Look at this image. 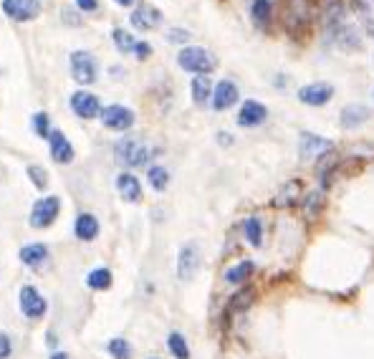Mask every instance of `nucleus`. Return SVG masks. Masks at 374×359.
<instances>
[{
  "label": "nucleus",
  "mask_w": 374,
  "mask_h": 359,
  "mask_svg": "<svg viewBox=\"0 0 374 359\" xmlns=\"http://www.w3.org/2000/svg\"><path fill=\"white\" fill-rule=\"evenodd\" d=\"M13 354V342L8 334H0V359H8Z\"/></svg>",
  "instance_id": "nucleus-37"
},
{
  "label": "nucleus",
  "mask_w": 374,
  "mask_h": 359,
  "mask_svg": "<svg viewBox=\"0 0 374 359\" xmlns=\"http://www.w3.org/2000/svg\"><path fill=\"white\" fill-rule=\"evenodd\" d=\"M134 56H137L140 61H144V58L152 56V46H149L147 41H137V43H134Z\"/></svg>",
  "instance_id": "nucleus-36"
},
{
  "label": "nucleus",
  "mask_w": 374,
  "mask_h": 359,
  "mask_svg": "<svg viewBox=\"0 0 374 359\" xmlns=\"http://www.w3.org/2000/svg\"><path fill=\"white\" fill-rule=\"evenodd\" d=\"M71 109L81 119H94L102 114V102H99L96 94L81 89V91H74V94H71Z\"/></svg>",
  "instance_id": "nucleus-9"
},
{
  "label": "nucleus",
  "mask_w": 374,
  "mask_h": 359,
  "mask_svg": "<svg viewBox=\"0 0 374 359\" xmlns=\"http://www.w3.org/2000/svg\"><path fill=\"white\" fill-rule=\"evenodd\" d=\"M111 39H114V43H117V48L122 51V54L134 51V43H137L132 33H126L124 28H114V31H111Z\"/></svg>",
  "instance_id": "nucleus-32"
},
{
  "label": "nucleus",
  "mask_w": 374,
  "mask_h": 359,
  "mask_svg": "<svg viewBox=\"0 0 374 359\" xmlns=\"http://www.w3.org/2000/svg\"><path fill=\"white\" fill-rule=\"evenodd\" d=\"M167 41H172V43H185V41H190V33L182 31V28H172V31L167 33Z\"/></svg>",
  "instance_id": "nucleus-38"
},
{
  "label": "nucleus",
  "mask_w": 374,
  "mask_h": 359,
  "mask_svg": "<svg viewBox=\"0 0 374 359\" xmlns=\"http://www.w3.org/2000/svg\"><path fill=\"white\" fill-rule=\"evenodd\" d=\"M117 190L119 195L124 197L126 203H140L142 200V185L140 180L134 177L132 172H122L117 177Z\"/></svg>",
  "instance_id": "nucleus-17"
},
{
  "label": "nucleus",
  "mask_w": 374,
  "mask_h": 359,
  "mask_svg": "<svg viewBox=\"0 0 374 359\" xmlns=\"http://www.w3.org/2000/svg\"><path fill=\"white\" fill-rule=\"evenodd\" d=\"M147 180H149V185H152L157 193H164V190H167V185H170V172L164 170V167H149Z\"/></svg>",
  "instance_id": "nucleus-31"
},
{
  "label": "nucleus",
  "mask_w": 374,
  "mask_h": 359,
  "mask_svg": "<svg viewBox=\"0 0 374 359\" xmlns=\"http://www.w3.org/2000/svg\"><path fill=\"white\" fill-rule=\"evenodd\" d=\"M265 119H268V109L261 102H256V99H248L241 107V111H238V124L241 127H258L263 124Z\"/></svg>",
  "instance_id": "nucleus-16"
},
{
  "label": "nucleus",
  "mask_w": 374,
  "mask_h": 359,
  "mask_svg": "<svg viewBox=\"0 0 374 359\" xmlns=\"http://www.w3.org/2000/svg\"><path fill=\"white\" fill-rule=\"evenodd\" d=\"M76 6L84 10V13H91V10L99 8V0H76Z\"/></svg>",
  "instance_id": "nucleus-39"
},
{
  "label": "nucleus",
  "mask_w": 374,
  "mask_h": 359,
  "mask_svg": "<svg viewBox=\"0 0 374 359\" xmlns=\"http://www.w3.org/2000/svg\"><path fill=\"white\" fill-rule=\"evenodd\" d=\"M177 63L190 74H197V76H208L210 71H215L218 66V58L215 54H210L208 48L200 46H185L177 54Z\"/></svg>",
  "instance_id": "nucleus-2"
},
{
  "label": "nucleus",
  "mask_w": 374,
  "mask_h": 359,
  "mask_svg": "<svg viewBox=\"0 0 374 359\" xmlns=\"http://www.w3.org/2000/svg\"><path fill=\"white\" fill-rule=\"evenodd\" d=\"M114 152H117V160L126 167H144L149 162V157L152 155V149L144 144L142 140H134V137H124V140H119L114 144Z\"/></svg>",
  "instance_id": "nucleus-3"
},
{
  "label": "nucleus",
  "mask_w": 374,
  "mask_h": 359,
  "mask_svg": "<svg viewBox=\"0 0 374 359\" xmlns=\"http://www.w3.org/2000/svg\"><path fill=\"white\" fill-rule=\"evenodd\" d=\"M331 96H334V86L327 81H314L298 89V102L309 104V107H324L331 102Z\"/></svg>",
  "instance_id": "nucleus-8"
},
{
  "label": "nucleus",
  "mask_w": 374,
  "mask_h": 359,
  "mask_svg": "<svg viewBox=\"0 0 374 359\" xmlns=\"http://www.w3.org/2000/svg\"><path fill=\"white\" fill-rule=\"evenodd\" d=\"M192 102L195 104H208L210 102V96H212V84H210V78L208 76H195L192 78Z\"/></svg>",
  "instance_id": "nucleus-28"
},
{
  "label": "nucleus",
  "mask_w": 374,
  "mask_h": 359,
  "mask_svg": "<svg viewBox=\"0 0 374 359\" xmlns=\"http://www.w3.org/2000/svg\"><path fill=\"white\" fill-rule=\"evenodd\" d=\"M58 213H61V200L56 195H48V197H41L38 203L33 205L31 210V226L33 228H48L54 226L56 218H58Z\"/></svg>",
  "instance_id": "nucleus-6"
},
{
  "label": "nucleus",
  "mask_w": 374,
  "mask_h": 359,
  "mask_svg": "<svg viewBox=\"0 0 374 359\" xmlns=\"http://www.w3.org/2000/svg\"><path fill=\"white\" fill-rule=\"evenodd\" d=\"M18 301H21V312L28 316V319H41L43 314H46L48 304L46 298L41 296V291L36 289V286H23L21 289V296H18Z\"/></svg>",
  "instance_id": "nucleus-10"
},
{
  "label": "nucleus",
  "mask_w": 374,
  "mask_h": 359,
  "mask_svg": "<svg viewBox=\"0 0 374 359\" xmlns=\"http://www.w3.org/2000/svg\"><path fill=\"white\" fill-rule=\"evenodd\" d=\"M314 21H316V3L314 0H289L286 3V13H283V25L286 31L296 39L306 36L311 31Z\"/></svg>",
  "instance_id": "nucleus-1"
},
{
  "label": "nucleus",
  "mask_w": 374,
  "mask_h": 359,
  "mask_svg": "<svg viewBox=\"0 0 374 359\" xmlns=\"http://www.w3.org/2000/svg\"><path fill=\"white\" fill-rule=\"evenodd\" d=\"M28 177H31V182L38 190L48 188V172L43 170V167H38V164H31V167H28Z\"/></svg>",
  "instance_id": "nucleus-35"
},
{
  "label": "nucleus",
  "mask_w": 374,
  "mask_h": 359,
  "mask_svg": "<svg viewBox=\"0 0 374 359\" xmlns=\"http://www.w3.org/2000/svg\"><path fill=\"white\" fill-rule=\"evenodd\" d=\"M102 122L107 129H114V132H126V129H132L134 127V111L124 104H109V107H104L102 109Z\"/></svg>",
  "instance_id": "nucleus-4"
},
{
  "label": "nucleus",
  "mask_w": 374,
  "mask_h": 359,
  "mask_svg": "<svg viewBox=\"0 0 374 359\" xmlns=\"http://www.w3.org/2000/svg\"><path fill=\"white\" fill-rule=\"evenodd\" d=\"M51 359H69V357H66L63 351H56V354H51Z\"/></svg>",
  "instance_id": "nucleus-40"
},
{
  "label": "nucleus",
  "mask_w": 374,
  "mask_h": 359,
  "mask_svg": "<svg viewBox=\"0 0 374 359\" xmlns=\"http://www.w3.org/2000/svg\"><path fill=\"white\" fill-rule=\"evenodd\" d=\"M107 349H109V354L114 359H129V357H132V344L126 342V339H122V336L111 339Z\"/></svg>",
  "instance_id": "nucleus-33"
},
{
  "label": "nucleus",
  "mask_w": 374,
  "mask_h": 359,
  "mask_svg": "<svg viewBox=\"0 0 374 359\" xmlns=\"http://www.w3.org/2000/svg\"><path fill=\"white\" fill-rule=\"evenodd\" d=\"M339 122H342V127H346V129H357V127H362L364 122H369V109H366L364 104H349V107L342 109Z\"/></svg>",
  "instance_id": "nucleus-18"
},
{
  "label": "nucleus",
  "mask_w": 374,
  "mask_h": 359,
  "mask_svg": "<svg viewBox=\"0 0 374 359\" xmlns=\"http://www.w3.org/2000/svg\"><path fill=\"white\" fill-rule=\"evenodd\" d=\"M351 8L364 23V28L374 36V0H351Z\"/></svg>",
  "instance_id": "nucleus-26"
},
{
  "label": "nucleus",
  "mask_w": 374,
  "mask_h": 359,
  "mask_svg": "<svg viewBox=\"0 0 374 359\" xmlns=\"http://www.w3.org/2000/svg\"><path fill=\"white\" fill-rule=\"evenodd\" d=\"M71 71H74V78L78 84H94L96 76H99V63L89 51H74L71 54Z\"/></svg>",
  "instance_id": "nucleus-5"
},
{
  "label": "nucleus",
  "mask_w": 374,
  "mask_h": 359,
  "mask_svg": "<svg viewBox=\"0 0 374 359\" xmlns=\"http://www.w3.org/2000/svg\"><path fill=\"white\" fill-rule=\"evenodd\" d=\"M253 271H256L253 261H241L238 265H233V268H228V271H226V281L235 283V286H241V283H245L250 276H253Z\"/></svg>",
  "instance_id": "nucleus-25"
},
{
  "label": "nucleus",
  "mask_w": 374,
  "mask_h": 359,
  "mask_svg": "<svg viewBox=\"0 0 374 359\" xmlns=\"http://www.w3.org/2000/svg\"><path fill=\"white\" fill-rule=\"evenodd\" d=\"M200 246L197 243H185L182 248H179V256H177V276L182 281H190V279H195L197 268H200Z\"/></svg>",
  "instance_id": "nucleus-7"
},
{
  "label": "nucleus",
  "mask_w": 374,
  "mask_h": 359,
  "mask_svg": "<svg viewBox=\"0 0 374 359\" xmlns=\"http://www.w3.org/2000/svg\"><path fill=\"white\" fill-rule=\"evenodd\" d=\"M250 18H253V23H256L258 28H268V23H271V18H273L271 0H253V3H250Z\"/></svg>",
  "instance_id": "nucleus-22"
},
{
  "label": "nucleus",
  "mask_w": 374,
  "mask_h": 359,
  "mask_svg": "<svg viewBox=\"0 0 374 359\" xmlns=\"http://www.w3.org/2000/svg\"><path fill=\"white\" fill-rule=\"evenodd\" d=\"M21 261L28 268H38L48 261V248L43 243H31V246H23L21 248Z\"/></svg>",
  "instance_id": "nucleus-21"
},
{
  "label": "nucleus",
  "mask_w": 374,
  "mask_h": 359,
  "mask_svg": "<svg viewBox=\"0 0 374 359\" xmlns=\"http://www.w3.org/2000/svg\"><path fill=\"white\" fill-rule=\"evenodd\" d=\"M3 13L13 21H33L38 18L41 13V3L38 0H3Z\"/></svg>",
  "instance_id": "nucleus-13"
},
{
  "label": "nucleus",
  "mask_w": 374,
  "mask_h": 359,
  "mask_svg": "<svg viewBox=\"0 0 374 359\" xmlns=\"http://www.w3.org/2000/svg\"><path fill=\"white\" fill-rule=\"evenodd\" d=\"M74 233H76L78 241H94L96 235H99V220L94 218L91 213H81L74 223Z\"/></svg>",
  "instance_id": "nucleus-19"
},
{
  "label": "nucleus",
  "mask_w": 374,
  "mask_h": 359,
  "mask_svg": "<svg viewBox=\"0 0 374 359\" xmlns=\"http://www.w3.org/2000/svg\"><path fill=\"white\" fill-rule=\"evenodd\" d=\"M117 3H119V6H124V8H129L134 0H117Z\"/></svg>",
  "instance_id": "nucleus-41"
},
{
  "label": "nucleus",
  "mask_w": 374,
  "mask_h": 359,
  "mask_svg": "<svg viewBox=\"0 0 374 359\" xmlns=\"http://www.w3.org/2000/svg\"><path fill=\"white\" fill-rule=\"evenodd\" d=\"M129 21H132V25L140 28V31H152V28H157V25L162 23V13H160V8L152 6V3H142V6L134 8Z\"/></svg>",
  "instance_id": "nucleus-14"
},
{
  "label": "nucleus",
  "mask_w": 374,
  "mask_h": 359,
  "mask_svg": "<svg viewBox=\"0 0 374 359\" xmlns=\"http://www.w3.org/2000/svg\"><path fill=\"white\" fill-rule=\"evenodd\" d=\"M238 99H241V91H238V86H235L230 78H223V81H218V84H215V89H212V96H210L212 109H215V111L230 109V107H233Z\"/></svg>",
  "instance_id": "nucleus-12"
},
{
  "label": "nucleus",
  "mask_w": 374,
  "mask_h": 359,
  "mask_svg": "<svg viewBox=\"0 0 374 359\" xmlns=\"http://www.w3.org/2000/svg\"><path fill=\"white\" fill-rule=\"evenodd\" d=\"M256 301V291L250 289V286H245V289H241L238 294H235L230 301H228V316H235V314H241V312H245L250 304Z\"/></svg>",
  "instance_id": "nucleus-23"
},
{
  "label": "nucleus",
  "mask_w": 374,
  "mask_h": 359,
  "mask_svg": "<svg viewBox=\"0 0 374 359\" xmlns=\"http://www.w3.org/2000/svg\"><path fill=\"white\" fill-rule=\"evenodd\" d=\"M33 129H36L38 137L48 140V134L54 132V129H51V119H48L46 111H36V114H33Z\"/></svg>",
  "instance_id": "nucleus-34"
},
{
  "label": "nucleus",
  "mask_w": 374,
  "mask_h": 359,
  "mask_svg": "<svg viewBox=\"0 0 374 359\" xmlns=\"http://www.w3.org/2000/svg\"><path fill=\"white\" fill-rule=\"evenodd\" d=\"M324 205H327V195H324V190H314L309 195L304 197V215L309 220L319 218L321 210H324Z\"/></svg>",
  "instance_id": "nucleus-24"
},
{
  "label": "nucleus",
  "mask_w": 374,
  "mask_h": 359,
  "mask_svg": "<svg viewBox=\"0 0 374 359\" xmlns=\"http://www.w3.org/2000/svg\"><path fill=\"white\" fill-rule=\"evenodd\" d=\"M111 271L109 268H94L91 274L86 276V283H89V289L94 291H104V289H109L111 286Z\"/></svg>",
  "instance_id": "nucleus-29"
},
{
  "label": "nucleus",
  "mask_w": 374,
  "mask_h": 359,
  "mask_svg": "<svg viewBox=\"0 0 374 359\" xmlns=\"http://www.w3.org/2000/svg\"><path fill=\"white\" fill-rule=\"evenodd\" d=\"M301 193H304L301 182H298V180H291V182H286V185L278 190V195L273 197V205H276V208H291V205H296Z\"/></svg>",
  "instance_id": "nucleus-20"
},
{
  "label": "nucleus",
  "mask_w": 374,
  "mask_h": 359,
  "mask_svg": "<svg viewBox=\"0 0 374 359\" xmlns=\"http://www.w3.org/2000/svg\"><path fill=\"white\" fill-rule=\"evenodd\" d=\"M334 149V142L324 140V137H316L311 132L301 134V142H298V152H301V160H319L327 152Z\"/></svg>",
  "instance_id": "nucleus-11"
},
{
  "label": "nucleus",
  "mask_w": 374,
  "mask_h": 359,
  "mask_svg": "<svg viewBox=\"0 0 374 359\" xmlns=\"http://www.w3.org/2000/svg\"><path fill=\"white\" fill-rule=\"evenodd\" d=\"M243 233H245V241L250 243V246H263V223H261V218L258 215H250L245 223H243Z\"/></svg>",
  "instance_id": "nucleus-27"
},
{
  "label": "nucleus",
  "mask_w": 374,
  "mask_h": 359,
  "mask_svg": "<svg viewBox=\"0 0 374 359\" xmlns=\"http://www.w3.org/2000/svg\"><path fill=\"white\" fill-rule=\"evenodd\" d=\"M167 347H170L175 359H190V347H187L185 336L179 334V331H172V334L167 336Z\"/></svg>",
  "instance_id": "nucleus-30"
},
{
  "label": "nucleus",
  "mask_w": 374,
  "mask_h": 359,
  "mask_svg": "<svg viewBox=\"0 0 374 359\" xmlns=\"http://www.w3.org/2000/svg\"><path fill=\"white\" fill-rule=\"evenodd\" d=\"M48 142H51V157H54L58 164H69L74 162V144L69 142V137L63 132H58V129H54V132L48 134Z\"/></svg>",
  "instance_id": "nucleus-15"
}]
</instances>
